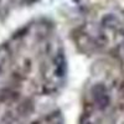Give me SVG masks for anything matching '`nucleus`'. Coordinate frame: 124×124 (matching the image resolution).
<instances>
[{
    "instance_id": "nucleus-2",
    "label": "nucleus",
    "mask_w": 124,
    "mask_h": 124,
    "mask_svg": "<svg viewBox=\"0 0 124 124\" xmlns=\"http://www.w3.org/2000/svg\"><path fill=\"white\" fill-rule=\"evenodd\" d=\"M14 93L10 92L9 89H1L0 91V101L4 102V101H8L9 98H14Z\"/></svg>"
},
{
    "instance_id": "nucleus-4",
    "label": "nucleus",
    "mask_w": 124,
    "mask_h": 124,
    "mask_svg": "<svg viewBox=\"0 0 124 124\" xmlns=\"http://www.w3.org/2000/svg\"><path fill=\"white\" fill-rule=\"evenodd\" d=\"M0 72H1V66H0Z\"/></svg>"
},
{
    "instance_id": "nucleus-3",
    "label": "nucleus",
    "mask_w": 124,
    "mask_h": 124,
    "mask_svg": "<svg viewBox=\"0 0 124 124\" xmlns=\"http://www.w3.org/2000/svg\"><path fill=\"white\" fill-rule=\"evenodd\" d=\"M54 62L56 63V66H62V65H66V60H65V56L62 55V54H58V55L55 57Z\"/></svg>"
},
{
    "instance_id": "nucleus-1",
    "label": "nucleus",
    "mask_w": 124,
    "mask_h": 124,
    "mask_svg": "<svg viewBox=\"0 0 124 124\" xmlns=\"http://www.w3.org/2000/svg\"><path fill=\"white\" fill-rule=\"evenodd\" d=\"M92 93H93V97H94L98 107L101 109H104L108 106V103H109V97L107 94L106 86L102 85V83L94 85V87L92 88Z\"/></svg>"
}]
</instances>
